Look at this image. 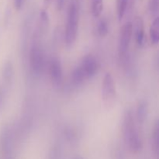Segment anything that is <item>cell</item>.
Returning <instances> with one entry per match:
<instances>
[{"label": "cell", "mask_w": 159, "mask_h": 159, "mask_svg": "<svg viewBox=\"0 0 159 159\" xmlns=\"http://www.w3.org/2000/svg\"><path fill=\"white\" fill-rule=\"evenodd\" d=\"M122 133L127 148L134 153L139 152L142 148V141L137 129L131 110H127L124 113L122 122Z\"/></svg>", "instance_id": "obj_1"}, {"label": "cell", "mask_w": 159, "mask_h": 159, "mask_svg": "<svg viewBox=\"0 0 159 159\" xmlns=\"http://www.w3.org/2000/svg\"><path fill=\"white\" fill-rule=\"evenodd\" d=\"M79 23V9L77 0H70L68 4L65 40L68 47L75 43L78 35Z\"/></svg>", "instance_id": "obj_2"}, {"label": "cell", "mask_w": 159, "mask_h": 159, "mask_svg": "<svg viewBox=\"0 0 159 159\" xmlns=\"http://www.w3.org/2000/svg\"><path fill=\"white\" fill-rule=\"evenodd\" d=\"M30 66L35 74H40L44 65V56L42 48L37 40H34L30 51Z\"/></svg>", "instance_id": "obj_3"}, {"label": "cell", "mask_w": 159, "mask_h": 159, "mask_svg": "<svg viewBox=\"0 0 159 159\" xmlns=\"http://www.w3.org/2000/svg\"><path fill=\"white\" fill-rule=\"evenodd\" d=\"M116 89L114 79L110 73H107L102 83V99L105 106L113 105L116 99Z\"/></svg>", "instance_id": "obj_4"}, {"label": "cell", "mask_w": 159, "mask_h": 159, "mask_svg": "<svg viewBox=\"0 0 159 159\" xmlns=\"http://www.w3.org/2000/svg\"><path fill=\"white\" fill-rule=\"evenodd\" d=\"M133 35V23L128 21L124 24L120 34L119 55L122 61L125 60L128 52L129 46Z\"/></svg>", "instance_id": "obj_5"}, {"label": "cell", "mask_w": 159, "mask_h": 159, "mask_svg": "<svg viewBox=\"0 0 159 159\" xmlns=\"http://www.w3.org/2000/svg\"><path fill=\"white\" fill-rule=\"evenodd\" d=\"M13 132L9 127H4L0 133V146L6 159H12Z\"/></svg>", "instance_id": "obj_6"}, {"label": "cell", "mask_w": 159, "mask_h": 159, "mask_svg": "<svg viewBox=\"0 0 159 159\" xmlns=\"http://www.w3.org/2000/svg\"><path fill=\"white\" fill-rule=\"evenodd\" d=\"M48 70H49V75L53 85L56 87L60 86L62 82L63 72H62L61 61L58 57H53L50 60Z\"/></svg>", "instance_id": "obj_7"}, {"label": "cell", "mask_w": 159, "mask_h": 159, "mask_svg": "<svg viewBox=\"0 0 159 159\" xmlns=\"http://www.w3.org/2000/svg\"><path fill=\"white\" fill-rule=\"evenodd\" d=\"M79 67L82 68L87 79H89L96 74L99 69V64L93 55H86L82 58Z\"/></svg>", "instance_id": "obj_8"}, {"label": "cell", "mask_w": 159, "mask_h": 159, "mask_svg": "<svg viewBox=\"0 0 159 159\" xmlns=\"http://www.w3.org/2000/svg\"><path fill=\"white\" fill-rule=\"evenodd\" d=\"M133 34L138 45H142L144 38V22L141 17L135 18L133 23Z\"/></svg>", "instance_id": "obj_9"}, {"label": "cell", "mask_w": 159, "mask_h": 159, "mask_svg": "<svg viewBox=\"0 0 159 159\" xmlns=\"http://www.w3.org/2000/svg\"><path fill=\"white\" fill-rule=\"evenodd\" d=\"M148 113V106L145 100H141L138 104L136 110V120L139 124H143L147 119Z\"/></svg>", "instance_id": "obj_10"}, {"label": "cell", "mask_w": 159, "mask_h": 159, "mask_svg": "<svg viewBox=\"0 0 159 159\" xmlns=\"http://www.w3.org/2000/svg\"><path fill=\"white\" fill-rule=\"evenodd\" d=\"M150 40L153 45L159 43V16L155 18L150 26Z\"/></svg>", "instance_id": "obj_11"}, {"label": "cell", "mask_w": 159, "mask_h": 159, "mask_svg": "<svg viewBox=\"0 0 159 159\" xmlns=\"http://www.w3.org/2000/svg\"><path fill=\"white\" fill-rule=\"evenodd\" d=\"M152 149L156 159H159V120L155 124L152 134Z\"/></svg>", "instance_id": "obj_12"}, {"label": "cell", "mask_w": 159, "mask_h": 159, "mask_svg": "<svg viewBox=\"0 0 159 159\" xmlns=\"http://www.w3.org/2000/svg\"><path fill=\"white\" fill-rule=\"evenodd\" d=\"M71 80H72L73 84L75 85H82L85 80H87L86 76L84 74L83 71L79 67V65L73 70L72 74H71Z\"/></svg>", "instance_id": "obj_13"}, {"label": "cell", "mask_w": 159, "mask_h": 159, "mask_svg": "<svg viewBox=\"0 0 159 159\" xmlns=\"http://www.w3.org/2000/svg\"><path fill=\"white\" fill-rule=\"evenodd\" d=\"M2 79L6 83H9L13 77V65L10 61H7L4 64L2 71Z\"/></svg>", "instance_id": "obj_14"}, {"label": "cell", "mask_w": 159, "mask_h": 159, "mask_svg": "<svg viewBox=\"0 0 159 159\" xmlns=\"http://www.w3.org/2000/svg\"><path fill=\"white\" fill-rule=\"evenodd\" d=\"M91 9L94 17H99L103 9V0H91Z\"/></svg>", "instance_id": "obj_15"}, {"label": "cell", "mask_w": 159, "mask_h": 159, "mask_svg": "<svg viewBox=\"0 0 159 159\" xmlns=\"http://www.w3.org/2000/svg\"><path fill=\"white\" fill-rule=\"evenodd\" d=\"M117 2V16L120 21L123 20L128 6V0H116Z\"/></svg>", "instance_id": "obj_16"}, {"label": "cell", "mask_w": 159, "mask_h": 159, "mask_svg": "<svg viewBox=\"0 0 159 159\" xmlns=\"http://www.w3.org/2000/svg\"><path fill=\"white\" fill-rule=\"evenodd\" d=\"M97 32L101 37H105L108 34L109 26L106 20H101L99 22L97 26Z\"/></svg>", "instance_id": "obj_17"}, {"label": "cell", "mask_w": 159, "mask_h": 159, "mask_svg": "<svg viewBox=\"0 0 159 159\" xmlns=\"http://www.w3.org/2000/svg\"><path fill=\"white\" fill-rule=\"evenodd\" d=\"M148 10L155 18L159 16V0H149Z\"/></svg>", "instance_id": "obj_18"}, {"label": "cell", "mask_w": 159, "mask_h": 159, "mask_svg": "<svg viewBox=\"0 0 159 159\" xmlns=\"http://www.w3.org/2000/svg\"><path fill=\"white\" fill-rule=\"evenodd\" d=\"M40 20L43 24H48V15L45 10H42L40 12Z\"/></svg>", "instance_id": "obj_19"}, {"label": "cell", "mask_w": 159, "mask_h": 159, "mask_svg": "<svg viewBox=\"0 0 159 159\" xmlns=\"http://www.w3.org/2000/svg\"><path fill=\"white\" fill-rule=\"evenodd\" d=\"M23 0H14V6L16 10H20L23 6Z\"/></svg>", "instance_id": "obj_20"}, {"label": "cell", "mask_w": 159, "mask_h": 159, "mask_svg": "<svg viewBox=\"0 0 159 159\" xmlns=\"http://www.w3.org/2000/svg\"><path fill=\"white\" fill-rule=\"evenodd\" d=\"M65 4V0H56V7L57 10H61Z\"/></svg>", "instance_id": "obj_21"}, {"label": "cell", "mask_w": 159, "mask_h": 159, "mask_svg": "<svg viewBox=\"0 0 159 159\" xmlns=\"http://www.w3.org/2000/svg\"><path fill=\"white\" fill-rule=\"evenodd\" d=\"M4 99H5V93L4 91H3L2 89L0 87V108L2 106L3 102H4Z\"/></svg>", "instance_id": "obj_22"}, {"label": "cell", "mask_w": 159, "mask_h": 159, "mask_svg": "<svg viewBox=\"0 0 159 159\" xmlns=\"http://www.w3.org/2000/svg\"><path fill=\"white\" fill-rule=\"evenodd\" d=\"M157 65H158V68H159V53H158V56H157Z\"/></svg>", "instance_id": "obj_23"}, {"label": "cell", "mask_w": 159, "mask_h": 159, "mask_svg": "<svg viewBox=\"0 0 159 159\" xmlns=\"http://www.w3.org/2000/svg\"><path fill=\"white\" fill-rule=\"evenodd\" d=\"M50 1H51V0H44V2H46V3H48Z\"/></svg>", "instance_id": "obj_24"}, {"label": "cell", "mask_w": 159, "mask_h": 159, "mask_svg": "<svg viewBox=\"0 0 159 159\" xmlns=\"http://www.w3.org/2000/svg\"><path fill=\"white\" fill-rule=\"evenodd\" d=\"M75 159H82V158H80V157H77V158H75Z\"/></svg>", "instance_id": "obj_25"}]
</instances>
